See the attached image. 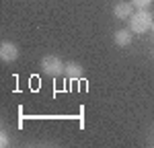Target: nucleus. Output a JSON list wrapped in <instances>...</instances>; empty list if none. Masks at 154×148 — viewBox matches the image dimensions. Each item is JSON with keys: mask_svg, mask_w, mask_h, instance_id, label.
<instances>
[{"mask_svg": "<svg viewBox=\"0 0 154 148\" xmlns=\"http://www.w3.org/2000/svg\"><path fill=\"white\" fill-rule=\"evenodd\" d=\"M0 146H8V136H6V132L0 134Z\"/></svg>", "mask_w": 154, "mask_h": 148, "instance_id": "8", "label": "nucleus"}, {"mask_svg": "<svg viewBox=\"0 0 154 148\" xmlns=\"http://www.w3.org/2000/svg\"><path fill=\"white\" fill-rule=\"evenodd\" d=\"M130 27H131L134 33H146V31L152 27V17H150V12L140 11V12H136V14H131L130 17Z\"/></svg>", "mask_w": 154, "mask_h": 148, "instance_id": "1", "label": "nucleus"}, {"mask_svg": "<svg viewBox=\"0 0 154 148\" xmlns=\"http://www.w3.org/2000/svg\"><path fill=\"white\" fill-rule=\"evenodd\" d=\"M152 31H154V23H152Z\"/></svg>", "mask_w": 154, "mask_h": 148, "instance_id": "9", "label": "nucleus"}, {"mask_svg": "<svg viewBox=\"0 0 154 148\" xmlns=\"http://www.w3.org/2000/svg\"><path fill=\"white\" fill-rule=\"evenodd\" d=\"M131 2H134L138 8H146V6H150V2H152V0H131Z\"/></svg>", "mask_w": 154, "mask_h": 148, "instance_id": "7", "label": "nucleus"}, {"mask_svg": "<svg viewBox=\"0 0 154 148\" xmlns=\"http://www.w3.org/2000/svg\"><path fill=\"white\" fill-rule=\"evenodd\" d=\"M17 58H19V48L14 43H11V41H2V45H0V60L11 64Z\"/></svg>", "mask_w": 154, "mask_h": 148, "instance_id": "3", "label": "nucleus"}, {"mask_svg": "<svg viewBox=\"0 0 154 148\" xmlns=\"http://www.w3.org/2000/svg\"><path fill=\"white\" fill-rule=\"evenodd\" d=\"M113 12H115L117 19H130L131 12H134V6H131V2H117Z\"/></svg>", "mask_w": 154, "mask_h": 148, "instance_id": "4", "label": "nucleus"}, {"mask_svg": "<svg viewBox=\"0 0 154 148\" xmlns=\"http://www.w3.org/2000/svg\"><path fill=\"white\" fill-rule=\"evenodd\" d=\"M82 72H84L82 66H80V64H74V62H72V64H68V66L64 68V74H66L70 80H78V78L82 76Z\"/></svg>", "mask_w": 154, "mask_h": 148, "instance_id": "5", "label": "nucleus"}, {"mask_svg": "<svg viewBox=\"0 0 154 148\" xmlns=\"http://www.w3.org/2000/svg\"><path fill=\"white\" fill-rule=\"evenodd\" d=\"M64 64H62V60L60 58H56V56H45L43 60H41V70L45 74H49V76H60V74H64Z\"/></svg>", "mask_w": 154, "mask_h": 148, "instance_id": "2", "label": "nucleus"}, {"mask_svg": "<svg viewBox=\"0 0 154 148\" xmlns=\"http://www.w3.org/2000/svg\"><path fill=\"white\" fill-rule=\"evenodd\" d=\"M115 43H117L119 48L130 45V43H131V31H130V29H119L117 33H115Z\"/></svg>", "mask_w": 154, "mask_h": 148, "instance_id": "6", "label": "nucleus"}]
</instances>
